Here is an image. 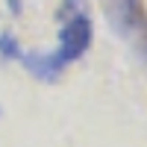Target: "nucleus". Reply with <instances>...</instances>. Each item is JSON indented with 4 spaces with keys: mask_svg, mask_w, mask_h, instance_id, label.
I'll list each match as a JSON object with an SVG mask.
<instances>
[{
    "mask_svg": "<svg viewBox=\"0 0 147 147\" xmlns=\"http://www.w3.org/2000/svg\"><path fill=\"white\" fill-rule=\"evenodd\" d=\"M56 21H62L56 56L65 65H71V62H77V59H82L88 53L91 38H94V24H91L88 9H85L82 0H65L56 9Z\"/></svg>",
    "mask_w": 147,
    "mask_h": 147,
    "instance_id": "1",
    "label": "nucleus"
},
{
    "mask_svg": "<svg viewBox=\"0 0 147 147\" xmlns=\"http://www.w3.org/2000/svg\"><path fill=\"white\" fill-rule=\"evenodd\" d=\"M109 21L115 32L132 38L147 56V15L141 9V0H109Z\"/></svg>",
    "mask_w": 147,
    "mask_h": 147,
    "instance_id": "2",
    "label": "nucleus"
},
{
    "mask_svg": "<svg viewBox=\"0 0 147 147\" xmlns=\"http://www.w3.org/2000/svg\"><path fill=\"white\" fill-rule=\"evenodd\" d=\"M18 62L27 68V74H32L35 80H41V82H56L59 77L65 74V62L56 56V50L53 53H21V59Z\"/></svg>",
    "mask_w": 147,
    "mask_h": 147,
    "instance_id": "3",
    "label": "nucleus"
},
{
    "mask_svg": "<svg viewBox=\"0 0 147 147\" xmlns=\"http://www.w3.org/2000/svg\"><path fill=\"white\" fill-rule=\"evenodd\" d=\"M21 44L12 32H0V62H18L21 59Z\"/></svg>",
    "mask_w": 147,
    "mask_h": 147,
    "instance_id": "4",
    "label": "nucleus"
},
{
    "mask_svg": "<svg viewBox=\"0 0 147 147\" xmlns=\"http://www.w3.org/2000/svg\"><path fill=\"white\" fill-rule=\"evenodd\" d=\"M0 115H3V109H0Z\"/></svg>",
    "mask_w": 147,
    "mask_h": 147,
    "instance_id": "5",
    "label": "nucleus"
}]
</instances>
